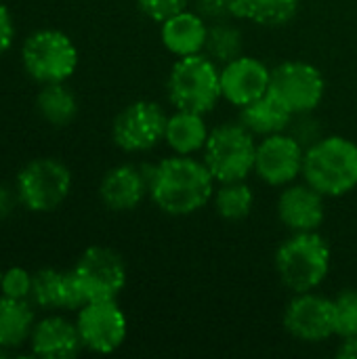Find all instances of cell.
Wrapping results in <instances>:
<instances>
[{"label":"cell","instance_id":"obj_30","mask_svg":"<svg viewBox=\"0 0 357 359\" xmlns=\"http://www.w3.org/2000/svg\"><path fill=\"white\" fill-rule=\"evenodd\" d=\"M196 11H198L208 23L236 19V17H234V0H198V2H196Z\"/></svg>","mask_w":357,"mask_h":359},{"label":"cell","instance_id":"obj_9","mask_svg":"<svg viewBox=\"0 0 357 359\" xmlns=\"http://www.w3.org/2000/svg\"><path fill=\"white\" fill-rule=\"evenodd\" d=\"M269 93L278 97L295 114V118L309 116L324 101L326 80L314 63L284 61L271 69Z\"/></svg>","mask_w":357,"mask_h":359},{"label":"cell","instance_id":"obj_29","mask_svg":"<svg viewBox=\"0 0 357 359\" xmlns=\"http://www.w3.org/2000/svg\"><path fill=\"white\" fill-rule=\"evenodd\" d=\"M187 2L189 0H137V6L145 17H149L156 23H162L175 13L187 8Z\"/></svg>","mask_w":357,"mask_h":359},{"label":"cell","instance_id":"obj_8","mask_svg":"<svg viewBox=\"0 0 357 359\" xmlns=\"http://www.w3.org/2000/svg\"><path fill=\"white\" fill-rule=\"evenodd\" d=\"M168 114L156 101L139 99L118 111L112 124V139L118 149L126 154L151 151L164 141Z\"/></svg>","mask_w":357,"mask_h":359},{"label":"cell","instance_id":"obj_19","mask_svg":"<svg viewBox=\"0 0 357 359\" xmlns=\"http://www.w3.org/2000/svg\"><path fill=\"white\" fill-rule=\"evenodd\" d=\"M210 128L206 124L204 114L175 109L166 118L164 143L173 154L179 156H196L204 149L208 141Z\"/></svg>","mask_w":357,"mask_h":359},{"label":"cell","instance_id":"obj_31","mask_svg":"<svg viewBox=\"0 0 357 359\" xmlns=\"http://www.w3.org/2000/svg\"><path fill=\"white\" fill-rule=\"evenodd\" d=\"M15 40V21L11 11L0 2V57L13 46Z\"/></svg>","mask_w":357,"mask_h":359},{"label":"cell","instance_id":"obj_7","mask_svg":"<svg viewBox=\"0 0 357 359\" xmlns=\"http://www.w3.org/2000/svg\"><path fill=\"white\" fill-rule=\"evenodd\" d=\"M15 189L27 210L53 212L72 191V172L61 160L36 158L19 170Z\"/></svg>","mask_w":357,"mask_h":359},{"label":"cell","instance_id":"obj_24","mask_svg":"<svg viewBox=\"0 0 357 359\" xmlns=\"http://www.w3.org/2000/svg\"><path fill=\"white\" fill-rule=\"evenodd\" d=\"M215 212L225 221H244L255 208V191L246 181L217 183L213 194Z\"/></svg>","mask_w":357,"mask_h":359},{"label":"cell","instance_id":"obj_22","mask_svg":"<svg viewBox=\"0 0 357 359\" xmlns=\"http://www.w3.org/2000/svg\"><path fill=\"white\" fill-rule=\"evenodd\" d=\"M299 0H234V17L263 27H282L295 19Z\"/></svg>","mask_w":357,"mask_h":359},{"label":"cell","instance_id":"obj_4","mask_svg":"<svg viewBox=\"0 0 357 359\" xmlns=\"http://www.w3.org/2000/svg\"><path fill=\"white\" fill-rule=\"evenodd\" d=\"M168 101L175 109L210 114L221 95V65L206 53L181 57L173 63L166 80Z\"/></svg>","mask_w":357,"mask_h":359},{"label":"cell","instance_id":"obj_14","mask_svg":"<svg viewBox=\"0 0 357 359\" xmlns=\"http://www.w3.org/2000/svg\"><path fill=\"white\" fill-rule=\"evenodd\" d=\"M271 69L257 57L240 55L221 65V95L234 107H244L269 93Z\"/></svg>","mask_w":357,"mask_h":359},{"label":"cell","instance_id":"obj_21","mask_svg":"<svg viewBox=\"0 0 357 359\" xmlns=\"http://www.w3.org/2000/svg\"><path fill=\"white\" fill-rule=\"evenodd\" d=\"M36 326L27 299L0 297V349H19L29 343Z\"/></svg>","mask_w":357,"mask_h":359},{"label":"cell","instance_id":"obj_18","mask_svg":"<svg viewBox=\"0 0 357 359\" xmlns=\"http://www.w3.org/2000/svg\"><path fill=\"white\" fill-rule=\"evenodd\" d=\"M29 345L34 355L42 359H72L84 349L76 322L61 316H48L36 322Z\"/></svg>","mask_w":357,"mask_h":359},{"label":"cell","instance_id":"obj_25","mask_svg":"<svg viewBox=\"0 0 357 359\" xmlns=\"http://www.w3.org/2000/svg\"><path fill=\"white\" fill-rule=\"evenodd\" d=\"M242 32L240 27H236L231 23V19L227 21H217L210 23L208 27V40H206V48L204 53L219 65H225L227 61L236 59L242 55Z\"/></svg>","mask_w":357,"mask_h":359},{"label":"cell","instance_id":"obj_32","mask_svg":"<svg viewBox=\"0 0 357 359\" xmlns=\"http://www.w3.org/2000/svg\"><path fill=\"white\" fill-rule=\"evenodd\" d=\"M17 202H19L17 189H11L6 185H0V221H4L6 217L13 215Z\"/></svg>","mask_w":357,"mask_h":359},{"label":"cell","instance_id":"obj_26","mask_svg":"<svg viewBox=\"0 0 357 359\" xmlns=\"http://www.w3.org/2000/svg\"><path fill=\"white\" fill-rule=\"evenodd\" d=\"M63 276L65 271L46 267L32 276V301L48 311L61 309V294H63Z\"/></svg>","mask_w":357,"mask_h":359},{"label":"cell","instance_id":"obj_12","mask_svg":"<svg viewBox=\"0 0 357 359\" xmlns=\"http://www.w3.org/2000/svg\"><path fill=\"white\" fill-rule=\"evenodd\" d=\"M74 273L86 294V301H114L126 286V265L124 259L105 246L86 248Z\"/></svg>","mask_w":357,"mask_h":359},{"label":"cell","instance_id":"obj_15","mask_svg":"<svg viewBox=\"0 0 357 359\" xmlns=\"http://www.w3.org/2000/svg\"><path fill=\"white\" fill-rule=\"evenodd\" d=\"M276 208L280 223L292 233L320 231L326 219V198L305 181L282 187Z\"/></svg>","mask_w":357,"mask_h":359},{"label":"cell","instance_id":"obj_20","mask_svg":"<svg viewBox=\"0 0 357 359\" xmlns=\"http://www.w3.org/2000/svg\"><path fill=\"white\" fill-rule=\"evenodd\" d=\"M295 114L271 93L255 99L252 103L240 107V124L250 130L257 139L286 133L292 126Z\"/></svg>","mask_w":357,"mask_h":359},{"label":"cell","instance_id":"obj_3","mask_svg":"<svg viewBox=\"0 0 357 359\" xmlns=\"http://www.w3.org/2000/svg\"><path fill=\"white\" fill-rule=\"evenodd\" d=\"M332 250L320 231H301L286 238L274 257L276 273L292 294L318 290L330 273Z\"/></svg>","mask_w":357,"mask_h":359},{"label":"cell","instance_id":"obj_13","mask_svg":"<svg viewBox=\"0 0 357 359\" xmlns=\"http://www.w3.org/2000/svg\"><path fill=\"white\" fill-rule=\"evenodd\" d=\"M305 145L286 133L259 139L255 175L269 187H286L303 175Z\"/></svg>","mask_w":357,"mask_h":359},{"label":"cell","instance_id":"obj_27","mask_svg":"<svg viewBox=\"0 0 357 359\" xmlns=\"http://www.w3.org/2000/svg\"><path fill=\"white\" fill-rule=\"evenodd\" d=\"M335 318H337V337L351 339L357 337V288H347L335 299Z\"/></svg>","mask_w":357,"mask_h":359},{"label":"cell","instance_id":"obj_5","mask_svg":"<svg viewBox=\"0 0 357 359\" xmlns=\"http://www.w3.org/2000/svg\"><path fill=\"white\" fill-rule=\"evenodd\" d=\"M257 137L240 122H225L210 128L202 160L217 183L246 181L255 172Z\"/></svg>","mask_w":357,"mask_h":359},{"label":"cell","instance_id":"obj_2","mask_svg":"<svg viewBox=\"0 0 357 359\" xmlns=\"http://www.w3.org/2000/svg\"><path fill=\"white\" fill-rule=\"evenodd\" d=\"M303 181L324 198H341L357 187V143L326 135L305 147Z\"/></svg>","mask_w":357,"mask_h":359},{"label":"cell","instance_id":"obj_17","mask_svg":"<svg viewBox=\"0 0 357 359\" xmlns=\"http://www.w3.org/2000/svg\"><path fill=\"white\" fill-rule=\"evenodd\" d=\"M208 27L210 23L196 8H183L160 23V40L175 59L198 55L206 48Z\"/></svg>","mask_w":357,"mask_h":359},{"label":"cell","instance_id":"obj_6","mask_svg":"<svg viewBox=\"0 0 357 359\" xmlns=\"http://www.w3.org/2000/svg\"><path fill=\"white\" fill-rule=\"evenodd\" d=\"M21 61L27 76L40 84L67 82L78 67V48L65 32L38 29L23 40Z\"/></svg>","mask_w":357,"mask_h":359},{"label":"cell","instance_id":"obj_33","mask_svg":"<svg viewBox=\"0 0 357 359\" xmlns=\"http://www.w3.org/2000/svg\"><path fill=\"white\" fill-rule=\"evenodd\" d=\"M337 358L357 359V337H351V339H343L341 347L337 349Z\"/></svg>","mask_w":357,"mask_h":359},{"label":"cell","instance_id":"obj_10","mask_svg":"<svg viewBox=\"0 0 357 359\" xmlns=\"http://www.w3.org/2000/svg\"><path fill=\"white\" fill-rule=\"evenodd\" d=\"M284 330L301 343H324L337 337V318H335V301L328 297L311 292L295 294L282 316Z\"/></svg>","mask_w":357,"mask_h":359},{"label":"cell","instance_id":"obj_34","mask_svg":"<svg viewBox=\"0 0 357 359\" xmlns=\"http://www.w3.org/2000/svg\"><path fill=\"white\" fill-rule=\"evenodd\" d=\"M0 278H2V269H0Z\"/></svg>","mask_w":357,"mask_h":359},{"label":"cell","instance_id":"obj_28","mask_svg":"<svg viewBox=\"0 0 357 359\" xmlns=\"http://www.w3.org/2000/svg\"><path fill=\"white\" fill-rule=\"evenodd\" d=\"M0 294L8 299H27L32 294V273L23 267H11L2 271Z\"/></svg>","mask_w":357,"mask_h":359},{"label":"cell","instance_id":"obj_11","mask_svg":"<svg viewBox=\"0 0 357 359\" xmlns=\"http://www.w3.org/2000/svg\"><path fill=\"white\" fill-rule=\"evenodd\" d=\"M76 326L82 347L101 355L118 351L128 334V320L120 309L118 299L88 301L78 309Z\"/></svg>","mask_w":357,"mask_h":359},{"label":"cell","instance_id":"obj_23","mask_svg":"<svg viewBox=\"0 0 357 359\" xmlns=\"http://www.w3.org/2000/svg\"><path fill=\"white\" fill-rule=\"evenodd\" d=\"M36 109L53 126H67L78 114V99L65 82L42 84L36 97Z\"/></svg>","mask_w":357,"mask_h":359},{"label":"cell","instance_id":"obj_16","mask_svg":"<svg viewBox=\"0 0 357 359\" xmlns=\"http://www.w3.org/2000/svg\"><path fill=\"white\" fill-rule=\"evenodd\" d=\"M149 196L145 166L118 164L109 168L99 183V198L112 212H130Z\"/></svg>","mask_w":357,"mask_h":359},{"label":"cell","instance_id":"obj_1","mask_svg":"<svg viewBox=\"0 0 357 359\" xmlns=\"http://www.w3.org/2000/svg\"><path fill=\"white\" fill-rule=\"evenodd\" d=\"M149 198L168 217H189L210 204L217 181L202 158L173 154L145 166Z\"/></svg>","mask_w":357,"mask_h":359}]
</instances>
